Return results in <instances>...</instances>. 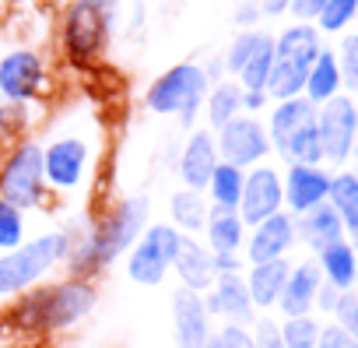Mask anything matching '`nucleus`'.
Wrapping results in <instances>:
<instances>
[{"instance_id": "e433bc0d", "label": "nucleus", "mask_w": 358, "mask_h": 348, "mask_svg": "<svg viewBox=\"0 0 358 348\" xmlns=\"http://www.w3.org/2000/svg\"><path fill=\"white\" fill-rule=\"evenodd\" d=\"M208 348H253V334L243 323H222L218 330H211Z\"/></svg>"}, {"instance_id": "423d86ee", "label": "nucleus", "mask_w": 358, "mask_h": 348, "mask_svg": "<svg viewBox=\"0 0 358 348\" xmlns=\"http://www.w3.org/2000/svg\"><path fill=\"white\" fill-rule=\"evenodd\" d=\"M320 50H323V43H320V29L313 22H292L288 29H281L274 36V64H271V78H267V95L274 102L302 95L306 74Z\"/></svg>"}, {"instance_id": "8fccbe9b", "label": "nucleus", "mask_w": 358, "mask_h": 348, "mask_svg": "<svg viewBox=\"0 0 358 348\" xmlns=\"http://www.w3.org/2000/svg\"><path fill=\"white\" fill-rule=\"evenodd\" d=\"M351 292H355V295H358V278H355V288H351Z\"/></svg>"}, {"instance_id": "393cba45", "label": "nucleus", "mask_w": 358, "mask_h": 348, "mask_svg": "<svg viewBox=\"0 0 358 348\" xmlns=\"http://www.w3.org/2000/svg\"><path fill=\"white\" fill-rule=\"evenodd\" d=\"M327 204L344 225V239L358 250V172H330Z\"/></svg>"}, {"instance_id": "39448f33", "label": "nucleus", "mask_w": 358, "mask_h": 348, "mask_svg": "<svg viewBox=\"0 0 358 348\" xmlns=\"http://www.w3.org/2000/svg\"><path fill=\"white\" fill-rule=\"evenodd\" d=\"M116 0H74L64 15L60 46L74 67H92L109 50L116 29Z\"/></svg>"}, {"instance_id": "ddd939ff", "label": "nucleus", "mask_w": 358, "mask_h": 348, "mask_svg": "<svg viewBox=\"0 0 358 348\" xmlns=\"http://www.w3.org/2000/svg\"><path fill=\"white\" fill-rule=\"evenodd\" d=\"M239 218L246 222V229H253L257 222L285 211V190H281V172L274 165H253L246 169L243 180V197H239Z\"/></svg>"}, {"instance_id": "412c9836", "label": "nucleus", "mask_w": 358, "mask_h": 348, "mask_svg": "<svg viewBox=\"0 0 358 348\" xmlns=\"http://www.w3.org/2000/svg\"><path fill=\"white\" fill-rule=\"evenodd\" d=\"M313 123H316V106H313L306 95H295V99H281V102H274L271 120H267L271 151H281L299 130H306V127H313Z\"/></svg>"}, {"instance_id": "f3484780", "label": "nucleus", "mask_w": 358, "mask_h": 348, "mask_svg": "<svg viewBox=\"0 0 358 348\" xmlns=\"http://www.w3.org/2000/svg\"><path fill=\"white\" fill-rule=\"evenodd\" d=\"M204 302L211 309V316H218L222 323H243L250 327L257 320V309L250 302V288L243 274H218L215 285L204 292Z\"/></svg>"}, {"instance_id": "0eeeda50", "label": "nucleus", "mask_w": 358, "mask_h": 348, "mask_svg": "<svg viewBox=\"0 0 358 348\" xmlns=\"http://www.w3.org/2000/svg\"><path fill=\"white\" fill-rule=\"evenodd\" d=\"M46 172H43V144L25 137L11 148L0 165V197L22 211H36L46 201Z\"/></svg>"}, {"instance_id": "473e14b6", "label": "nucleus", "mask_w": 358, "mask_h": 348, "mask_svg": "<svg viewBox=\"0 0 358 348\" xmlns=\"http://www.w3.org/2000/svg\"><path fill=\"white\" fill-rule=\"evenodd\" d=\"M264 36H267V32H260V29H239V36L229 43V50H225V57H222V64H225V71H229L232 78L243 71V64L250 60V53L260 46Z\"/></svg>"}, {"instance_id": "09e8293b", "label": "nucleus", "mask_w": 358, "mask_h": 348, "mask_svg": "<svg viewBox=\"0 0 358 348\" xmlns=\"http://www.w3.org/2000/svg\"><path fill=\"white\" fill-rule=\"evenodd\" d=\"M348 158H355V172H358V134H355V144H351V155Z\"/></svg>"}, {"instance_id": "2f4dec72", "label": "nucleus", "mask_w": 358, "mask_h": 348, "mask_svg": "<svg viewBox=\"0 0 358 348\" xmlns=\"http://www.w3.org/2000/svg\"><path fill=\"white\" fill-rule=\"evenodd\" d=\"M355 18H358V0H327L313 25L320 32H330L334 36V32H344Z\"/></svg>"}, {"instance_id": "bb28decb", "label": "nucleus", "mask_w": 358, "mask_h": 348, "mask_svg": "<svg viewBox=\"0 0 358 348\" xmlns=\"http://www.w3.org/2000/svg\"><path fill=\"white\" fill-rule=\"evenodd\" d=\"M208 211H211V204H208L204 190L179 187L169 197V222L183 236H201L204 232V222H208Z\"/></svg>"}, {"instance_id": "20e7f679", "label": "nucleus", "mask_w": 358, "mask_h": 348, "mask_svg": "<svg viewBox=\"0 0 358 348\" xmlns=\"http://www.w3.org/2000/svg\"><path fill=\"white\" fill-rule=\"evenodd\" d=\"M211 78L204 71V64L183 60V64H172L169 71H162L148 92H144V109L155 116H172L183 127H194V120L204 109Z\"/></svg>"}, {"instance_id": "5701e85b", "label": "nucleus", "mask_w": 358, "mask_h": 348, "mask_svg": "<svg viewBox=\"0 0 358 348\" xmlns=\"http://www.w3.org/2000/svg\"><path fill=\"white\" fill-rule=\"evenodd\" d=\"M295 236H299L313 253H320L323 246H330V243L344 239V225H341L337 211L323 201V204H316V208H309V211L295 215Z\"/></svg>"}, {"instance_id": "a18cd8bd", "label": "nucleus", "mask_w": 358, "mask_h": 348, "mask_svg": "<svg viewBox=\"0 0 358 348\" xmlns=\"http://www.w3.org/2000/svg\"><path fill=\"white\" fill-rule=\"evenodd\" d=\"M337 295H341V292H337L334 285H327V281H323V285H320V292H316V306H320L323 313H334V306H337Z\"/></svg>"}, {"instance_id": "a19ab883", "label": "nucleus", "mask_w": 358, "mask_h": 348, "mask_svg": "<svg viewBox=\"0 0 358 348\" xmlns=\"http://www.w3.org/2000/svg\"><path fill=\"white\" fill-rule=\"evenodd\" d=\"M316 348H358V341H355L348 330H341L337 323H330V327H320Z\"/></svg>"}, {"instance_id": "dca6fc26", "label": "nucleus", "mask_w": 358, "mask_h": 348, "mask_svg": "<svg viewBox=\"0 0 358 348\" xmlns=\"http://www.w3.org/2000/svg\"><path fill=\"white\" fill-rule=\"evenodd\" d=\"M218 144H215V130L208 127H194L179 148V158H176V172H179V183L190 187V190H204L211 172L218 165Z\"/></svg>"}, {"instance_id": "c9c22d12", "label": "nucleus", "mask_w": 358, "mask_h": 348, "mask_svg": "<svg viewBox=\"0 0 358 348\" xmlns=\"http://www.w3.org/2000/svg\"><path fill=\"white\" fill-rule=\"evenodd\" d=\"M337 67H341V81L348 88H358V32H348L337 46Z\"/></svg>"}, {"instance_id": "7ed1b4c3", "label": "nucleus", "mask_w": 358, "mask_h": 348, "mask_svg": "<svg viewBox=\"0 0 358 348\" xmlns=\"http://www.w3.org/2000/svg\"><path fill=\"white\" fill-rule=\"evenodd\" d=\"M71 243H74L71 229H53V232L25 239L15 250H4L0 253V299H15V295L43 285L50 271L67 264Z\"/></svg>"}, {"instance_id": "4be33fe9", "label": "nucleus", "mask_w": 358, "mask_h": 348, "mask_svg": "<svg viewBox=\"0 0 358 348\" xmlns=\"http://www.w3.org/2000/svg\"><path fill=\"white\" fill-rule=\"evenodd\" d=\"M288 257H278V260H264V264H246V288H250V302L253 309H274L278 299H281V288L288 281Z\"/></svg>"}, {"instance_id": "f704fd0d", "label": "nucleus", "mask_w": 358, "mask_h": 348, "mask_svg": "<svg viewBox=\"0 0 358 348\" xmlns=\"http://www.w3.org/2000/svg\"><path fill=\"white\" fill-rule=\"evenodd\" d=\"M281 341L285 348H316L320 341V323L313 316H285L281 323Z\"/></svg>"}, {"instance_id": "79ce46f5", "label": "nucleus", "mask_w": 358, "mask_h": 348, "mask_svg": "<svg viewBox=\"0 0 358 348\" xmlns=\"http://www.w3.org/2000/svg\"><path fill=\"white\" fill-rule=\"evenodd\" d=\"M323 4H327V0H292L288 15H292L295 22H316V15L323 11Z\"/></svg>"}, {"instance_id": "6e6552de", "label": "nucleus", "mask_w": 358, "mask_h": 348, "mask_svg": "<svg viewBox=\"0 0 358 348\" xmlns=\"http://www.w3.org/2000/svg\"><path fill=\"white\" fill-rule=\"evenodd\" d=\"M179 243H183V232H179L172 222H148V229L127 250V278L134 285L158 288L165 281V274L172 271Z\"/></svg>"}, {"instance_id": "c03bdc74", "label": "nucleus", "mask_w": 358, "mask_h": 348, "mask_svg": "<svg viewBox=\"0 0 358 348\" xmlns=\"http://www.w3.org/2000/svg\"><path fill=\"white\" fill-rule=\"evenodd\" d=\"M260 18H264V15H260V8H257V0H246V4H239V11H236V25H239V29H257Z\"/></svg>"}, {"instance_id": "a211bd4d", "label": "nucleus", "mask_w": 358, "mask_h": 348, "mask_svg": "<svg viewBox=\"0 0 358 348\" xmlns=\"http://www.w3.org/2000/svg\"><path fill=\"white\" fill-rule=\"evenodd\" d=\"M281 190H285V208L292 215H302L327 201L330 172L323 165H288V172L281 176Z\"/></svg>"}, {"instance_id": "de8ad7c7", "label": "nucleus", "mask_w": 358, "mask_h": 348, "mask_svg": "<svg viewBox=\"0 0 358 348\" xmlns=\"http://www.w3.org/2000/svg\"><path fill=\"white\" fill-rule=\"evenodd\" d=\"M271 102L267 92H243V113H260Z\"/></svg>"}, {"instance_id": "6ab92c4d", "label": "nucleus", "mask_w": 358, "mask_h": 348, "mask_svg": "<svg viewBox=\"0 0 358 348\" xmlns=\"http://www.w3.org/2000/svg\"><path fill=\"white\" fill-rule=\"evenodd\" d=\"M172 274L179 278V285L190 288V292H208L215 285V253L208 250L204 239L197 236H183L179 243V253L172 260Z\"/></svg>"}, {"instance_id": "cd10ccee", "label": "nucleus", "mask_w": 358, "mask_h": 348, "mask_svg": "<svg viewBox=\"0 0 358 348\" xmlns=\"http://www.w3.org/2000/svg\"><path fill=\"white\" fill-rule=\"evenodd\" d=\"M341 88H344V81H341L337 53L323 46V50L316 53V60H313L309 74H306V88H302V95H306L313 106H323L327 99L341 95Z\"/></svg>"}, {"instance_id": "37998d69", "label": "nucleus", "mask_w": 358, "mask_h": 348, "mask_svg": "<svg viewBox=\"0 0 358 348\" xmlns=\"http://www.w3.org/2000/svg\"><path fill=\"white\" fill-rule=\"evenodd\" d=\"M246 260L243 253H215V274H243Z\"/></svg>"}, {"instance_id": "4c0bfd02", "label": "nucleus", "mask_w": 358, "mask_h": 348, "mask_svg": "<svg viewBox=\"0 0 358 348\" xmlns=\"http://www.w3.org/2000/svg\"><path fill=\"white\" fill-rule=\"evenodd\" d=\"M334 320H337L341 330H348V334L358 341V295H355V292H341V295H337Z\"/></svg>"}, {"instance_id": "9b49d317", "label": "nucleus", "mask_w": 358, "mask_h": 348, "mask_svg": "<svg viewBox=\"0 0 358 348\" xmlns=\"http://www.w3.org/2000/svg\"><path fill=\"white\" fill-rule=\"evenodd\" d=\"M215 144H218V158L229 162V165H239V169H253L271 155L267 123H260L253 113H239L236 120L218 127Z\"/></svg>"}, {"instance_id": "9d476101", "label": "nucleus", "mask_w": 358, "mask_h": 348, "mask_svg": "<svg viewBox=\"0 0 358 348\" xmlns=\"http://www.w3.org/2000/svg\"><path fill=\"white\" fill-rule=\"evenodd\" d=\"M46 85H50V71H46L43 53L18 46L0 57V99L4 102L29 106L46 92Z\"/></svg>"}, {"instance_id": "58836bf2", "label": "nucleus", "mask_w": 358, "mask_h": 348, "mask_svg": "<svg viewBox=\"0 0 358 348\" xmlns=\"http://www.w3.org/2000/svg\"><path fill=\"white\" fill-rule=\"evenodd\" d=\"M250 334H253V348H285L281 323L271 320V316H257L253 327H250Z\"/></svg>"}, {"instance_id": "aec40b11", "label": "nucleus", "mask_w": 358, "mask_h": 348, "mask_svg": "<svg viewBox=\"0 0 358 348\" xmlns=\"http://www.w3.org/2000/svg\"><path fill=\"white\" fill-rule=\"evenodd\" d=\"M323 285V274H320V264L316 260H302L288 271V281L281 288V299H278V313L281 316H309L316 309V292Z\"/></svg>"}, {"instance_id": "49530a36", "label": "nucleus", "mask_w": 358, "mask_h": 348, "mask_svg": "<svg viewBox=\"0 0 358 348\" xmlns=\"http://www.w3.org/2000/svg\"><path fill=\"white\" fill-rule=\"evenodd\" d=\"M288 4H292V0H257V8H260L264 18H281V15H288Z\"/></svg>"}, {"instance_id": "1a4fd4ad", "label": "nucleus", "mask_w": 358, "mask_h": 348, "mask_svg": "<svg viewBox=\"0 0 358 348\" xmlns=\"http://www.w3.org/2000/svg\"><path fill=\"white\" fill-rule=\"evenodd\" d=\"M92 169V144L81 134H60L50 144H43V172H46V187L71 194L88 180Z\"/></svg>"}, {"instance_id": "b1692460", "label": "nucleus", "mask_w": 358, "mask_h": 348, "mask_svg": "<svg viewBox=\"0 0 358 348\" xmlns=\"http://www.w3.org/2000/svg\"><path fill=\"white\" fill-rule=\"evenodd\" d=\"M204 243L211 253H243V243H246V222L239 218L236 208H215L208 211V222H204Z\"/></svg>"}, {"instance_id": "7c9ffc66", "label": "nucleus", "mask_w": 358, "mask_h": 348, "mask_svg": "<svg viewBox=\"0 0 358 348\" xmlns=\"http://www.w3.org/2000/svg\"><path fill=\"white\" fill-rule=\"evenodd\" d=\"M271 64H274V36H264L260 46H257V50L250 53V60L243 64V71L236 74V81L243 85V92H267Z\"/></svg>"}, {"instance_id": "c756f323", "label": "nucleus", "mask_w": 358, "mask_h": 348, "mask_svg": "<svg viewBox=\"0 0 358 348\" xmlns=\"http://www.w3.org/2000/svg\"><path fill=\"white\" fill-rule=\"evenodd\" d=\"M243 180H246V169L229 165V162H218L215 172H211V180H208V187H204L208 204H215V208H239Z\"/></svg>"}, {"instance_id": "f257e3e1", "label": "nucleus", "mask_w": 358, "mask_h": 348, "mask_svg": "<svg viewBox=\"0 0 358 348\" xmlns=\"http://www.w3.org/2000/svg\"><path fill=\"white\" fill-rule=\"evenodd\" d=\"M99 302V288L92 278H57V281H43L22 295H15V302L4 309L0 323L8 334H22V337H46V334H64L71 327H78L85 316H92Z\"/></svg>"}, {"instance_id": "4468645a", "label": "nucleus", "mask_w": 358, "mask_h": 348, "mask_svg": "<svg viewBox=\"0 0 358 348\" xmlns=\"http://www.w3.org/2000/svg\"><path fill=\"white\" fill-rule=\"evenodd\" d=\"M211 309L204 302V292H190L179 285L172 292V337L176 348H208L211 341Z\"/></svg>"}, {"instance_id": "f03ea898", "label": "nucleus", "mask_w": 358, "mask_h": 348, "mask_svg": "<svg viewBox=\"0 0 358 348\" xmlns=\"http://www.w3.org/2000/svg\"><path fill=\"white\" fill-rule=\"evenodd\" d=\"M148 222H151V201H148V194L120 197L81 236H74L71 257L64 264L67 274L95 278L99 271H106L109 264H116L120 257H127V250L137 243V236L148 229Z\"/></svg>"}, {"instance_id": "f8f14e48", "label": "nucleus", "mask_w": 358, "mask_h": 348, "mask_svg": "<svg viewBox=\"0 0 358 348\" xmlns=\"http://www.w3.org/2000/svg\"><path fill=\"white\" fill-rule=\"evenodd\" d=\"M316 134L323 148V162L344 165L358 134V106L348 95H334L323 106H316Z\"/></svg>"}, {"instance_id": "72a5a7b5", "label": "nucleus", "mask_w": 358, "mask_h": 348, "mask_svg": "<svg viewBox=\"0 0 358 348\" xmlns=\"http://www.w3.org/2000/svg\"><path fill=\"white\" fill-rule=\"evenodd\" d=\"M25 243V211L0 197V253Z\"/></svg>"}, {"instance_id": "c85d7f7f", "label": "nucleus", "mask_w": 358, "mask_h": 348, "mask_svg": "<svg viewBox=\"0 0 358 348\" xmlns=\"http://www.w3.org/2000/svg\"><path fill=\"white\" fill-rule=\"evenodd\" d=\"M208 116V130H218L225 127L229 120H236L243 113V85L236 78H222L208 88V99H204V109Z\"/></svg>"}, {"instance_id": "ea45409f", "label": "nucleus", "mask_w": 358, "mask_h": 348, "mask_svg": "<svg viewBox=\"0 0 358 348\" xmlns=\"http://www.w3.org/2000/svg\"><path fill=\"white\" fill-rule=\"evenodd\" d=\"M22 123H25V106H15V102H4V99H0V137L18 134Z\"/></svg>"}, {"instance_id": "2eb2a0df", "label": "nucleus", "mask_w": 358, "mask_h": 348, "mask_svg": "<svg viewBox=\"0 0 358 348\" xmlns=\"http://www.w3.org/2000/svg\"><path fill=\"white\" fill-rule=\"evenodd\" d=\"M295 243H299V236H295V215H292V211H278V215L257 222L253 229H246L243 260H246V264L278 260V257H288V250H292Z\"/></svg>"}, {"instance_id": "a878e982", "label": "nucleus", "mask_w": 358, "mask_h": 348, "mask_svg": "<svg viewBox=\"0 0 358 348\" xmlns=\"http://www.w3.org/2000/svg\"><path fill=\"white\" fill-rule=\"evenodd\" d=\"M316 264H320V274L327 285H334L337 292H351L355 288V278H358V250L348 243V239H337L330 246H323L316 253Z\"/></svg>"}]
</instances>
